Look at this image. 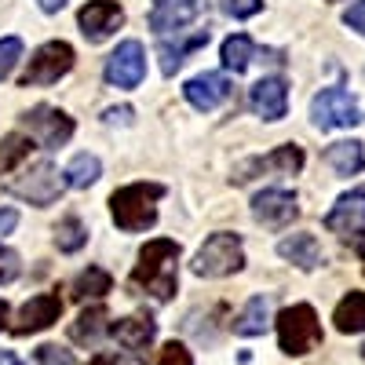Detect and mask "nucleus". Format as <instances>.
Here are the masks:
<instances>
[{
    "mask_svg": "<svg viewBox=\"0 0 365 365\" xmlns=\"http://www.w3.org/2000/svg\"><path fill=\"white\" fill-rule=\"evenodd\" d=\"M22 58V41L19 37H0V81H4Z\"/></svg>",
    "mask_w": 365,
    "mask_h": 365,
    "instance_id": "30",
    "label": "nucleus"
},
{
    "mask_svg": "<svg viewBox=\"0 0 365 365\" xmlns=\"http://www.w3.org/2000/svg\"><path fill=\"white\" fill-rule=\"evenodd\" d=\"M113 289V278L103 270V267H88L77 274V282H73V296L77 299H103L106 292Z\"/></svg>",
    "mask_w": 365,
    "mask_h": 365,
    "instance_id": "24",
    "label": "nucleus"
},
{
    "mask_svg": "<svg viewBox=\"0 0 365 365\" xmlns=\"http://www.w3.org/2000/svg\"><path fill=\"white\" fill-rule=\"evenodd\" d=\"M340 332H365V292H347L332 314Z\"/></svg>",
    "mask_w": 365,
    "mask_h": 365,
    "instance_id": "22",
    "label": "nucleus"
},
{
    "mask_svg": "<svg viewBox=\"0 0 365 365\" xmlns=\"http://www.w3.org/2000/svg\"><path fill=\"white\" fill-rule=\"evenodd\" d=\"M267 325H270V303H267V296H252L245 303V311L237 314L234 332L237 336H263Z\"/></svg>",
    "mask_w": 365,
    "mask_h": 365,
    "instance_id": "21",
    "label": "nucleus"
},
{
    "mask_svg": "<svg viewBox=\"0 0 365 365\" xmlns=\"http://www.w3.org/2000/svg\"><path fill=\"white\" fill-rule=\"evenodd\" d=\"M29 150H34V135H22V132H11L0 139V175H8L11 168H19Z\"/></svg>",
    "mask_w": 365,
    "mask_h": 365,
    "instance_id": "25",
    "label": "nucleus"
},
{
    "mask_svg": "<svg viewBox=\"0 0 365 365\" xmlns=\"http://www.w3.org/2000/svg\"><path fill=\"white\" fill-rule=\"evenodd\" d=\"M84 241H88V227L77 216H66L63 223H58V230H55L58 252H77V249H84Z\"/></svg>",
    "mask_w": 365,
    "mask_h": 365,
    "instance_id": "29",
    "label": "nucleus"
},
{
    "mask_svg": "<svg viewBox=\"0 0 365 365\" xmlns=\"http://www.w3.org/2000/svg\"><path fill=\"white\" fill-rule=\"evenodd\" d=\"M165 197L161 182H132V187H120L110 197V212H113V223L128 234H139L146 227H154L158 220V201Z\"/></svg>",
    "mask_w": 365,
    "mask_h": 365,
    "instance_id": "1",
    "label": "nucleus"
},
{
    "mask_svg": "<svg viewBox=\"0 0 365 365\" xmlns=\"http://www.w3.org/2000/svg\"><path fill=\"white\" fill-rule=\"evenodd\" d=\"M182 96H187V103L194 110L208 113V110H216L230 96V84H227L223 73H197V77H190L187 84H182Z\"/></svg>",
    "mask_w": 365,
    "mask_h": 365,
    "instance_id": "14",
    "label": "nucleus"
},
{
    "mask_svg": "<svg viewBox=\"0 0 365 365\" xmlns=\"http://www.w3.org/2000/svg\"><path fill=\"white\" fill-rule=\"evenodd\" d=\"M22 120H26L29 135H34L44 150H58V146L73 135V120H70L63 110H55V106H34Z\"/></svg>",
    "mask_w": 365,
    "mask_h": 365,
    "instance_id": "8",
    "label": "nucleus"
},
{
    "mask_svg": "<svg viewBox=\"0 0 365 365\" xmlns=\"http://www.w3.org/2000/svg\"><path fill=\"white\" fill-rule=\"evenodd\" d=\"M106 329V307H88L73 325H70V340L73 344H96Z\"/></svg>",
    "mask_w": 365,
    "mask_h": 365,
    "instance_id": "26",
    "label": "nucleus"
},
{
    "mask_svg": "<svg viewBox=\"0 0 365 365\" xmlns=\"http://www.w3.org/2000/svg\"><path fill=\"white\" fill-rule=\"evenodd\" d=\"M311 117H314V125L322 132L351 128V125H358V103L344 88H322L318 96L311 99Z\"/></svg>",
    "mask_w": 365,
    "mask_h": 365,
    "instance_id": "6",
    "label": "nucleus"
},
{
    "mask_svg": "<svg viewBox=\"0 0 365 365\" xmlns=\"http://www.w3.org/2000/svg\"><path fill=\"white\" fill-rule=\"evenodd\" d=\"M19 270H22L19 256H15L11 249H4V245H0V285L15 282V278H19Z\"/></svg>",
    "mask_w": 365,
    "mask_h": 365,
    "instance_id": "32",
    "label": "nucleus"
},
{
    "mask_svg": "<svg viewBox=\"0 0 365 365\" xmlns=\"http://www.w3.org/2000/svg\"><path fill=\"white\" fill-rule=\"evenodd\" d=\"M354 252L365 259V230H358V234H354Z\"/></svg>",
    "mask_w": 365,
    "mask_h": 365,
    "instance_id": "41",
    "label": "nucleus"
},
{
    "mask_svg": "<svg viewBox=\"0 0 365 365\" xmlns=\"http://www.w3.org/2000/svg\"><path fill=\"white\" fill-rule=\"evenodd\" d=\"M63 182H66V179H58V172H55L51 161H41V165L29 168L22 179H15L11 190H15L19 197H26L29 205L44 208V205H51L58 194H63Z\"/></svg>",
    "mask_w": 365,
    "mask_h": 365,
    "instance_id": "9",
    "label": "nucleus"
},
{
    "mask_svg": "<svg viewBox=\"0 0 365 365\" xmlns=\"http://www.w3.org/2000/svg\"><path fill=\"white\" fill-rule=\"evenodd\" d=\"M278 344L285 354H307L322 344V325L311 303H292L278 314Z\"/></svg>",
    "mask_w": 365,
    "mask_h": 365,
    "instance_id": "3",
    "label": "nucleus"
},
{
    "mask_svg": "<svg viewBox=\"0 0 365 365\" xmlns=\"http://www.w3.org/2000/svg\"><path fill=\"white\" fill-rule=\"evenodd\" d=\"M15 223H19V212H15V208H0V237L11 234Z\"/></svg>",
    "mask_w": 365,
    "mask_h": 365,
    "instance_id": "36",
    "label": "nucleus"
},
{
    "mask_svg": "<svg viewBox=\"0 0 365 365\" xmlns=\"http://www.w3.org/2000/svg\"><path fill=\"white\" fill-rule=\"evenodd\" d=\"M245 267V245L237 234H212L194 256V274L197 278H227Z\"/></svg>",
    "mask_w": 365,
    "mask_h": 365,
    "instance_id": "4",
    "label": "nucleus"
},
{
    "mask_svg": "<svg viewBox=\"0 0 365 365\" xmlns=\"http://www.w3.org/2000/svg\"><path fill=\"white\" fill-rule=\"evenodd\" d=\"M303 168V150L299 146H292V143H285V146H278L274 154H267V158H259V161H249L245 168H241V175L245 172H285V175H292V172H299ZM237 175V179H241Z\"/></svg>",
    "mask_w": 365,
    "mask_h": 365,
    "instance_id": "19",
    "label": "nucleus"
},
{
    "mask_svg": "<svg viewBox=\"0 0 365 365\" xmlns=\"http://www.w3.org/2000/svg\"><path fill=\"white\" fill-rule=\"evenodd\" d=\"M252 51H256L252 37H245V34L227 37V41H223V66L234 70V73H245L249 63H252Z\"/></svg>",
    "mask_w": 365,
    "mask_h": 365,
    "instance_id": "28",
    "label": "nucleus"
},
{
    "mask_svg": "<svg viewBox=\"0 0 365 365\" xmlns=\"http://www.w3.org/2000/svg\"><path fill=\"white\" fill-rule=\"evenodd\" d=\"M58 314H63V299H58V292H41L26 303V307L19 311V322H15V332L19 336H29V332H41V329H51L58 322Z\"/></svg>",
    "mask_w": 365,
    "mask_h": 365,
    "instance_id": "12",
    "label": "nucleus"
},
{
    "mask_svg": "<svg viewBox=\"0 0 365 365\" xmlns=\"http://www.w3.org/2000/svg\"><path fill=\"white\" fill-rule=\"evenodd\" d=\"M106 120H110V125H117V120H120V125H128V120H132V110H128V106H120V110H106Z\"/></svg>",
    "mask_w": 365,
    "mask_h": 365,
    "instance_id": "37",
    "label": "nucleus"
},
{
    "mask_svg": "<svg viewBox=\"0 0 365 365\" xmlns=\"http://www.w3.org/2000/svg\"><path fill=\"white\" fill-rule=\"evenodd\" d=\"M325 227H329L332 234L354 237V234L365 227V190H351V194H344L336 205H332L329 216H325Z\"/></svg>",
    "mask_w": 365,
    "mask_h": 365,
    "instance_id": "15",
    "label": "nucleus"
},
{
    "mask_svg": "<svg viewBox=\"0 0 365 365\" xmlns=\"http://www.w3.org/2000/svg\"><path fill=\"white\" fill-rule=\"evenodd\" d=\"M158 365H194V358H190V351L182 347V344H165V351H161V358H158Z\"/></svg>",
    "mask_w": 365,
    "mask_h": 365,
    "instance_id": "33",
    "label": "nucleus"
},
{
    "mask_svg": "<svg viewBox=\"0 0 365 365\" xmlns=\"http://www.w3.org/2000/svg\"><path fill=\"white\" fill-rule=\"evenodd\" d=\"M252 216L263 223V227H289L296 216H299V205H296V194L289 190H259L252 197Z\"/></svg>",
    "mask_w": 365,
    "mask_h": 365,
    "instance_id": "11",
    "label": "nucleus"
},
{
    "mask_svg": "<svg viewBox=\"0 0 365 365\" xmlns=\"http://www.w3.org/2000/svg\"><path fill=\"white\" fill-rule=\"evenodd\" d=\"M37 365H77V358L70 351H58V347L44 344V347H37Z\"/></svg>",
    "mask_w": 365,
    "mask_h": 365,
    "instance_id": "31",
    "label": "nucleus"
},
{
    "mask_svg": "<svg viewBox=\"0 0 365 365\" xmlns=\"http://www.w3.org/2000/svg\"><path fill=\"white\" fill-rule=\"evenodd\" d=\"M73 70V48L66 41H48L34 51L29 66L22 73V88H41V84H55L58 77H66Z\"/></svg>",
    "mask_w": 365,
    "mask_h": 365,
    "instance_id": "5",
    "label": "nucleus"
},
{
    "mask_svg": "<svg viewBox=\"0 0 365 365\" xmlns=\"http://www.w3.org/2000/svg\"><path fill=\"white\" fill-rule=\"evenodd\" d=\"M4 325H8V303L0 299V329H4Z\"/></svg>",
    "mask_w": 365,
    "mask_h": 365,
    "instance_id": "42",
    "label": "nucleus"
},
{
    "mask_svg": "<svg viewBox=\"0 0 365 365\" xmlns=\"http://www.w3.org/2000/svg\"><path fill=\"white\" fill-rule=\"evenodd\" d=\"M99 172H103V165H99V158L96 154H77L70 165H66V187H73V190H84V187H91V182L99 179Z\"/></svg>",
    "mask_w": 365,
    "mask_h": 365,
    "instance_id": "27",
    "label": "nucleus"
},
{
    "mask_svg": "<svg viewBox=\"0 0 365 365\" xmlns=\"http://www.w3.org/2000/svg\"><path fill=\"white\" fill-rule=\"evenodd\" d=\"M278 256L296 263L299 270H314L322 263V245H318L314 234H292V237H285L278 245Z\"/></svg>",
    "mask_w": 365,
    "mask_h": 365,
    "instance_id": "18",
    "label": "nucleus"
},
{
    "mask_svg": "<svg viewBox=\"0 0 365 365\" xmlns=\"http://www.w3.org/2000/svg\"><path fill=\"white\" fill-rule=\"evenodd\" d=\"M91 365H125V361H120L117 354H99V358L91 361Z\"/></svg>",
    "mask_w": 365,
    "mask_h": 365,
    "instance_id": "39",
    "label": "nucleus"
},
{
    "mask_svg": "<svg viewBox=\"0 0 365 365\" xmlns=\"http://www.w3.org/2000/svg\"><path fill=\"white\" fill-rule=\"evenodd\" d=\"M0 365H26L22 358H15L11 351H0Z\"/></svg>",
    "mask_w": 365,
    "mask_h": 365,
    "instance_id": "40",
    "label": "nucleus"
},
{
    "mask_svg": "<svg viewBox=\"0 0 365 365\" xmlns=\"http://www.w3.org/2000/svg\"><path fill=\"white\" fill-rule=\"evenodd\" d=\"M110 336L125 351H132V354H146V347L154 344V336H158V325H154V318H143V314L117 318L110 325Z\"/></svg>",
    "mask_w": 365,
    "mask_h": 365,
    "instance_id": "16",
    "label": "nucleus"
},
{
    "mask_svg": "<svg viewBox=\"0 0 365 365\" xmlns=\"http://www.w3.org/2000/svg\"><path fill=\"white\" fill-rule=\"evenodd\" d=\"M175 259H179V245L168 237H154L146 241V249L139 252V267H135V285H143L146 292H154L158 299H168L175 292Z\"/></svg>",
    "mask_w": 365,
    "mask_h": 365,
    "instance_id": "2",
    "label": "nucleus"
},
{
    "mask_svg": "<svg viewBox=\"0 0 365 365\" xmlns=\"http://www.w3.org/2000/svg\"><path fill=\"white\" fill-rule=\"evenodd\" d=\"M263 8V0H223V11L230 15V19H249V15H256Z\"/></svg>",
    "mask_w": 365,
    "mask_h": 365,
    "instance_id": "34",
    "label": "nucleus"
},
{
    "mask_svg": "<svg viewBox=\"0 0 365 365\" xmlns=\"http://www.w3.org/2000/svg\"><path fill=\"white\" fill-rule=\"evenodd\" d=\"M205 44H208V29H197V34L182 37L179 44H161V70L172 77L182 66V58H187L190 51H197V48H205Z\"/></svg>",
    "mask_w": 365,
    "mask_h": 365,
    "instance_id": "23",
    "label": "nucleus"
},
{
    "mask_svg": "<svg viewBox=\"0 0 365 365\" xmlns=\"http://www.w3.org/2000/svg\"><path fill=\"white\" fill-rule=\"evenodd\" d=\"M77 22H81V34L88 41H106L113 29H120L125 22V11H120L117 0H88V4L77 11Z\"/></svg>",
    "mask_w": 365,
    "mask_h": 365,
    "instance_id": "10",
    "label": "nucleus"
},
{
    "mask_svg": "<svg viewBox=\"0 0 365 365\" xmlns=\"http://www.w3.org/2000/svg\"><path fill=\"white\" fill-rule=\"evenodd\" d=\"M249 106L256 110V117L263 120H282L285 106H289V84L282 77H263L252 84L249 91Z\"/></svg>",
    "mask_w": 365,
    "mask_h": 365,
    "instance_id": "13",
    "label": "nucleus"
},
{
    "mask_svg": "<svg viewBox=\"0 0 365 365\" xmlns=\"http://www.w3.org/2000/svg\"><path fill=\"white\" fill-rule=\"evenodd\" d=\"M201 11V0H154L150 8V29L158 34H179L187 22H194V15Z\"/></svg>",
    "mask_w": 365,
    "mask_h": 365,
    "instance_id": "17",
    "label": "nucleus"
},
{
    "mask_svg": "<svg viewBox=\"0 0 365 365\" xmlns=\"http://www.w3.org/2000/svg\"><path fill=\"white\" fill-rule=\"evenodd\" d=\"M344 26H351L354 34L365 37V0H354V4L344 11Z\"/></svg>",
    "mask_w": 365,
    "mask_h": 365,
    "instance_id": "35",
    "label": "nucleus"
},
{
    "mask_svg": "<svg viewBox=\"0 0 365 365\" xmlns=\"http://www.w3.org/2000/svg\"><path fill=\"white\" fill-rule=\"evenodd\" d=\"M146 77V51L139 41H125V44H117V51L106 58V81L113 88H139Z\"/></svg>",
    "mask_w": 365,
    "mask_h": 365,
    "instance_id": "7",
    "label": "nucleus"
},
{
    "mask_svg": "<svg viewBox=\"0 0 365 365\" xmlns=\"http://www.w3.org/2000/svg\"><path fill=\"white\" fill-rule=\"evenodd\" d=\"M325 161H329V168L336 175H358L365 168V150H361V143L344 139V143L325 146Z\"/></svg>",
    "mask_w": 365,
    "mask_h": 365,
    "instance_id": "20",
    "label": "nucleus"
},
{
    "mask_svg": "<svg viewBox=\"0 0 365 365\" xmlns=\"http://www.w3.org/2000/svg\"><path fill=\"white\" fill-rule=\"evenodd\" d=\"M361 354H365V347H361Z\"/></svg>",
    "mask_w": 365,
    "mask_h": 365,
    "instance_id": "43",
    "label": "nucleus"
},
{
    "mask_svg": "<svg viewBox=\"0 0 365 365\" xmlns=\"http://www.w3.org/2000/svg\"><path fill=\"white\" fill-rule=\"evenodd\" d=\"M41 8H44L48 15H55L58 8H66V0H41Z\"/></svg>",
    "mask_w": 365,
    "mask_h": 365,
    "instance_id": "38",
    "label": "nucleus"
}]
</instances>
